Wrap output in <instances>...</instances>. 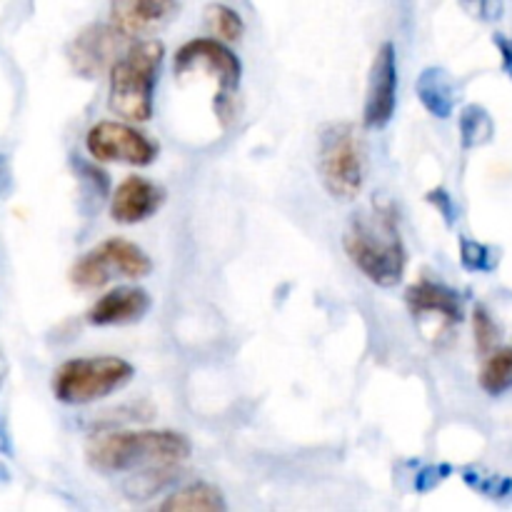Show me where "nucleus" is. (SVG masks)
<instances>
[{
  "mask_svg": "<svg viewBox=\"0 0 512 512\" xmlns=\"http://www.w3.org/2000/svg\"><path fill=\"white\" fill-rule=\"evenodd\" d=\"M190 455V443L175 430H133L105 433L90 440L88 463L103 473H128L140 468H170Z\"/></svg>",
  "mask_w": 512,
  "mask_h": 512,
  "instance_id": "1",
  "label": "nucleus"
},
{
  "mask_svg": "<svg viewBox=\"0 0 512 512\" xmlns=\"http://www.w3.org/2000/svg\"><path fill=\"white\" fill-rule=\"evenodd\" d=\"M343 245L355 268L375 285L393 288L403 280L405 248L390 210L355 215L345 230Z\"/></svg>",
  "mask_w": 512,
  "mask_h": 512,
  "instance_id": "2",
  "label": "nucleus"
},
{
  "mask_svg": "<svg viewBox=\"0 0 512 512\" xmlns=\"http://www.w3.org/2000/svg\"><path fill=\"white\" fill-rule=\"evenodd\" d=\"M163 58L165 48L160 40H143L125 48V53L110 68L108 108L135 123L153 118L155 85Z\"/></svg>",
  "mask_w": 512,
  "mask_h": 512,
  "instance_id": "3",
  "label": "nucleus"
},
{
  "mask_svg": "<svg viewBox=\"0 0 512 512\" xmlns=\"http://www.w3.org/2000/svg\"><path fill=\"white\" fill-rule=\"evenodd\" d=\"M133 375V365L115 355L73 358L55 370L53 395L65 405H88L118 393L133 380Z\"/></svg>",
  "mask_w": 512,
  "mask_h": 512,
  "instance_id": "4",
  "label": "nucleus"
},
{
  "mask_svg": "<svg viewBox=\"0 0 512 512\" xmlns=\"http://www.w3.org/2000/svg\"><path fill=\"white\" fill-rule=\"evenodd\" d=\"M318 173L325 190L338 200H353L363 188V155L355 128L333 123L320 133Z\"/></svg>",
  "mask_w": 512,
  "mask_h": 512,
  "instance_id": "5",
  "label": "nucleus"
},
{
  "mask_svg": "<svg viewBox=\"0 0 512 512\" xmlns=\"http://www.w3.org/2000/svg\"><path fill=\"white\" fill-rule=\"evenodd\" d=\"M153 270L148 255L125 238H108L75 260L70 268V283L80 290H98L115 275L120 278H145Z\"/></svg>",
  "mask_w": 512,
  "mask_h": 512,
  "instance_id": "6",
  "label": "nucleus"
},
{
  "mask_svg": "<svg viewBox=\"0 0 512 512\" xmlns=\"http://www.w3.org/2000/svg\"><path fill=\"white\" fill-rule=\"evenodd\" d=\"M205 68L215 80H218V103H215V110L223 118L225 113H230V95L238 90L240 78H243V63H240L238 55L223 45V40L218 38H198L185 43L183 48L175 53L173 70L178 78H183L190 70Z\"/></svg>",
  "mask_w": 512,
  "mask_h": 512,
  "instance_id": "7",
  "label": "nucleus"
},
{
  "mask_svg": "<svg viewBox=\"0 0 512 512\" xmlns=\"http://www.w3.org/2000/svg\"><path fill=\"white\" fill-rule=\"evenodd\" d=\"M85 148L95 160L103 163H128L145 168L158 158V145L145 133L135 130L133 125L115 123V120H100L88 130Z\"/></svg>",
  "mask_w": 512,
  "mask_h": 512,
  "instance_id": "8",
  "label": "nucleus"
},
{
  "mask_svg": "<svg viewBox=\"0 0 512 512\" xmlns=\"http://www.w3.org/2000/svg\"><path fill=\"white\" fill-rule=\"evenodd\" d=\"M128 38L115 25H88L68 45L70 65L83 78H98L113 68L115 60L128 48Z\"/></svg>",
  "mask_w": 512,
  "mask_h": 512,
  "instance_id": "9",
  "label": "nucleus"
},
{
  "mask_svg": "<svg viewBox=\"0 0 512 512\" xmlns=\"http://www.w3.org/2000/svg\"><path fill=\"white\" fill-rule=\"evenodd\" d=\"M398 105V53L390 40H385L370 65L368 93H365L363 125L368 130H383L393 120Z\"/></svg>",
  "mask_w": 512,
  "mask_h": 512,
  "instance_id": "10",
  "label": "nucleus"
},
{
  "mask_svg": "<svg viewBox=\"0 0 512 512\" xmlns=\"http://www.w3.org/2000/svg\"><path fill=\"white\" fill-rule=\"evenodd\" d=\"M165 200V190L143 175H130L115 188L110 200V215L123 225L143 223L153 218Z\"/></svg>",
  "mask_w": 512,
  "mask_h": 512,
  "instance_id": "11",
  "label": "nucleus"
},
{
  "mask_svg": "<svg viewBox=\"0 0 512 512\" xmlns=\"http://www.w3.org/2000/svg\"><path fill=\"white\" fill-rule=\"evenodd\" d=\"M178 13V0H110V18L125 35L155 33Z\"/></svg>",
  "mask_w": 512,
  "mask_h": 512,
  "instance_id": "12",
  "label": "nucleus"
},
{
  "mask_svg": "<svg viewBox=\"0 0 512 512\" xmlns=\"http://www.w3.org/2000/svg\"><path fill=\"white\" fill-rule=\"evenodd\" d=\"M153 300L143 288H115L95 300L88 310V323L95 328H108V325H128L145 318Z\"/></svg>",
  "mask_w": 512,
  "mask_h": 512,
  "instance_id": "13",
  "label": "nucleus"
},
{
  "mask_svg": "<svg viewBox=\"0 0 512 512\" xmlns=\"http://www.w3.org/2000/svg\"><path fill=\"white\" fill-rule=\"evenodd\" d=\"M408 308L413 318H425V315H438L445 323H460L463 320V300L455 290L445 285L433 283V280H420L408 290Z\"/></svg>",
  "mask_w": 512,
  "mask_h": 512,
  "instance_id": "14",
  "label": "nucleus"
},
{
  "mask_svg": "<svg viewBox=\"0 0 512 512\" xmlns=\"http://www.w3.org/2000/svg\"><path fill=\"white\" fill-rule=\"evenodd\" d=\"M415 93H418L420 103L425 105L430 115L445 120L453 115L455 100H458V88L448 70L443 68H425L420 73L418 83H415Z\"/></svg>",
  "mask_w": 512,
  "mask_h": 512,
  "instance_id": "15",
  "label": "nucleus"
},
{
  "mask_svg": "<svg viewBox=\"0 0 512 512\" xmlns=\"http://www.w3.org/2000/svg\"><path fill=\"white\" fill-rule=\"evenodd\" d=\"M225 508H228V505H225L220 490L213 488V485H208V483L188 485V488L173 493L168 500H165L163 505H160V510H208V512H215V510H225Z\"/></svg>",
  "mask_w": 512,
  "mask_h": 512,
  "instance_id": "16",
  "label": "nucleus"
},
{
  "mask_svg": "<svg viewBox=\"0 0 512 512\" xmlns=\"http://www.w3.org/2000/svg\"><path fill=\"white\" fill-rule=\"evenodd\" d=\"M480 388L488 395L508 393L512 388V348L490 350L480 370Z\"/></svg>",
  "mask_w": 512,
  "mask_h": 512,
  "instance_id": "17",
  "label": "nucleus"
},
{
  "mask_svg": "<svg viewBox=\"0 0 512 512\" xmlns=\"http://www.w3.org/2000/svg\"><path fill=\"white\" fill-rule=\"evenodd\" d=\"M495 133L493 118L488 115V110L480 108V105H468L460 115V138H463V148L473 150L480 145L490 143Z\"/></svg>",
  "mask_w": 512,
  "mask_h": 512,
  "instance_id": "18",
  "label": "nucleus"
},
{
  "mask_svg": "<svg viewBox=\"0 0 512 512\" xmlns=\"http://www.w3.org/2000/svg\"><path fill=\"white\" fill-rule=\"evenodd\" d=\"M205 20H208V28L213 30L215 38L225 40V43H235V40L243 38L245 33L243 18H240L238 10H233L230 5H208V8H205Z\"/></svg>",
  "mask_w": 512,
  "mask_h": 512,
  "instance_id": "19",
  "label": "nucleus"
},
{
  "mask_svg": "<svg viewBox=\"0 0 512 512\" xmlns=\"http://www.w3.org/2000/svg\"><path fill=\"white\" fill-rule=\"evenodd\" d=\"M460 263L473 273H490L498 265V253L478 240L460 238Z\"/></svg>",
  "mask_w": 512,
  "mask_h": 512,
  "instance_id": "20",
  "label": "nucleus"
},
{
  "mask_svg": "<svg viewBox=\"0 0 512 512\" xmlns=\"http://www.w3.org/2000/svg\"><path fill=\"white\" fill-rule=\"evenodd\" d=\"M473 333H475V345H478L480 353L488 355L490 350H495V345H498L500 340V330L483 305H475L473 310Z\"/></svg>",
  "mask_w": 512,
  "mask_h": 512,
  "instance_id": "21",
  "label": "nucleus"
},
{
  "mask_svg": "<svg viewBox=\"0 0 512 512\" xmlns=\"http://www.w3.org/2000/svg\"><path fill=\"white\" fill-rule=\"evenodd\" d=\"M465 480H468L475 490H480V493L485 495H493V498H498V495H508L512 490V483L508 478H503V475L465 473Z\"/></svg>",
  "mask_w": 512,
  "mask_h": 512,
  "instance_id": "22",
  "label": "nucleus"
},
{
  "mask_svg": "<svg viewBox=\"0 0 512 512\" xmlns=\"http://www.w3.org/2000/svg\"><path fill=\"white\" fill-rule=\"evenodd\" d=\"M465 10H468L473 18L485 20V23H493V20L503 18L505 3L503 0H460Z\"/></svg>",
  "mask_w": 512,
  "mask_h": 512,
  "instance_id": "23",
  "label": "nucleus"
},
{
  "mask_svg": "<svg viewBox=\"0 0 512 512\" xmlns=\"http://www.w3.org/2000/svg\"><path fill=\"white\" fill-rule=\"evenodd\" d=\"M428 203H433L435 208L440 210V215L445 218V223H448V225L455 223V218H458V208H455V203H453V198H450L448 190H443V188L430 190Z\"/></svg>",
  "mask_w": 512,
  "mask_h": 512,
  "instance_id": "24",
  "label": "nucleus"
},
{
  "mask_svg": "<svg viewBox=\"0 0 512 512\" xmlns=\"http://www.w3.org/2000/svg\"><path fill=\"white\" fill-rule=\"evenodd\" d=\"M448 470H450V468H445V465H438V468H425V470H420L418 478H415V488H418L420 493H428V490L438 488L440 480L448 478Z\"/></svg>",
  "mask_w": 512,
  "mask_h": 512,
  "instance_id": "25",
  "label": "nucleus"
},
{
  "mask_svg": "<svg viewBox=\"0 0 512 512\" xmlns=\"http://www.w3.org/2000/svg\"><path fill=\"white\" fill-rule=\"evenodd\" d=\"M495 45L500 50V58H503L505 73L512 78V38H505V35H495Z\"/></svg>",
  "mask_w": 512,
  "mask_h": 512,
  "instance_id": "26",
  "label": "nucleus"
},
{
  "mask_svg": "<svg viewBox=\"0 0 512 512\" xmlns=\"http://www.w3.org/2000/svg\"><path fill=\"white\" fill-rule=\"evenodd\" d=\"M8 358H5V353H3V348H0V390H3V385H5V378H8Z\"/></svg>",
  "mask_w": 512,
  "mask_h": 512,
  "instance_id": "27",
  "label": "nucleus"
},
{
  "mask_svg": "<svg viewBox=\"0 0 512 512\" xmlns=\"http://www.w3.org/2000/svg\"><path fill=\"white\" fill-rule=\"evenodd\" d=\"M0 450H8V435H5V430H3V425H0Z\"/></svg>",
  "mask_w": 512,
  "mask_h": 512,
  "instance_id": "28",
  "label": "nucleus"
}]
</instances>
